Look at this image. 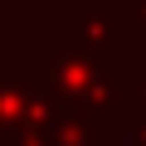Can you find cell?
<instances>
[{
  "label": "cell",
  "instance_id": "3957f363",
  "mask_svg": "<svg viewBox=\"0 0 146 146\" xmlns=\"http://www.w3.org/2000/svg\"><path fill=\"white\" fill-rule=\"evenodd\" d=\"M68 39H78L88 49H122L127 54V39H131V25L117 5H102V0H78V5H63L58 20H54Z\"/></svg>",
  "mask_w": 146,
  "mask_h": 146
},
{
  "label": "cell",
  "instance_id": "52a82bcc",
  "mask_svg": "<svg viewBox=\"0 0 146 146\" xmlns=\"http://www.w3.org/2000/svg\"><path fill=\"white\" fill-rule=\"evenodd\" d=\"M102 5H117V10H122V5H127V0H102Z\"/></svg>",
  "mask_w": 146,
  "mask_h": 146
},
{
  "label": "cell",
  "instance_id": "5b68a950",
  "mask_svg": "<svg viewBox=\"0 0 146 146\" xmlns=\"http://www.w3.org/2000/svg\"><path fill=\"white\" fill-rule=\"evenodd\" d=\"M122 112H131V117H146V68L136 73H127V98H122Z\"/></svg>",
  "mask_w": 146,
  "mask_h": 146
},
{
  "label": "cell",
  "instance_id": "277c9868",
  "mask_svg": "<svg viewBox=\"0 0 146 146\" xmlns=\"http://www.w3.org/2000/svg\"><path fill=\"white\" fill-rule=\"evenodd\" d=\"M39 136H44V146H102V141H107V122L83 117V112L54 102L49 117L39 122Z\"/></svg>",
  "mask_w": 146,
  "mask_h": 146
},
{
  "label": "cell",
  "instance_id": "7a4b0ae2",
  "mask_svg": "<svg viewBox=\"0 0 146 146\" xmlns=\"http://www.w3.org/2000/svg\"><path fill=\"white\" fill-rule=\"evenodd\" d=\"M49 107H54V98L34 78V68H25V58L15 49H0V136L34 131L49 117Z\"/></svg>",
  "mask_w": 146,
  "mask_h": 146
},
{
  "label": "cell",
  "instance_id": "8992f818",
  "mask_svg": "<svg viewBox=\"0 0 146 146\" xmlns=\"http://www.w3.org/2000/svg\"><path fill=\"white\" fill-rule=\"evenodd\" d=\"M122 15H127V25H131V29H136V25L146 29V0H127V5H122Z\"/></svg>",
  "mask_w": 146,
  "mask_h": 146
},
{
  "label": "cell",
  "instance_id": "6da1fadb",
  "mask_svg": "<svg viewBox=\"0 0 146 146\" xmlns=\"http://www.w3.org/2000/svg\"><path fill=\"white\" fill-rule=\"evenodd\" d=\"M127 54L122 49H88L78 39H68L58 25H39L34 34V78L44 83V93L83 117L107 122L112 112H122L127 98Z\"/></svg>",
  "mask_w": 146,
  "mask_h": 146
}]
</instances>
